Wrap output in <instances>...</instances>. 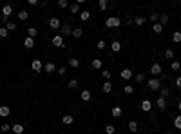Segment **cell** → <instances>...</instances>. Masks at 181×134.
Segmentation results:
<instances>
[{"instance_id": "12", "label": "cell", "mask_w": 181, "mask_h": 134, "mask_svg": "<svg viewBox=\"0 0 181 134\" xmlns=\"http://www.w3.org/2000/svg\"><path fill=\"white\" fill-rule=\"evenodd\" d=\"M156 105H158L161 111H165V107H167V100H165V98H158V100H156Z\"/></svg>"}, {"instance_id": "4", "label": "cell", "mask_w": 181, "mask_h": 134, "mask_svg": "<svg viewBox=\"0 0 181 134\" xmlns=\"http://www.w3.org/2000/svg\"><path fill=\"white\" fill-rule=\"evenodd\" d=\"M149 89H150V91H159V89H161V82L158 80V78L149 80Z\"/></svg>"}, {"instance_id": "7", "label": "cell", "mask_w": 181, "mask_h": 134, "mask_svg": "<svg viewBox=\"0 0 181 134\" xmlns=\"http://www.w3.org/2000/svg\"><path fill=\"white\" fill-rule=\"evenodd\" d=\"M60 29H62V36H69V34L72 36V27L69 26V24H63Z\"/></svg>"}, {"instance_id": "9", "label": "cell", "mask_w": 181, "mask_h": 134, "mask_svg": "<svg viewBox=\"0 0 181 134\" xmlns=\"http://www.w3.org/2000/svg\"><path fill=\"white\" fill-rule=\"evenodd\" d=\"M150 109H152V102H149V100H143V102H141V111L150 112Z\"/></svg>"}, {"instance_id": "48", "label": "cell", "mask_w": 181, "mask_h": 134, "mask_svg": "<svg viewBox=\"0 0 181 134\" xmlns=\"http://www.w3.org/2000/svg\"><path fill=\"white\" fill-rule=\"evenodd\" d=\"M176 87H178V89H181V76H178V78H176Z\"/></svg>"}, {"instance_id": "28", "label": "cell", "mask_w": 181, "mask_h": 134, "mask_svg": "<svg viewBox=\"0 0 181 134\" xmlns=\"http://www.w3.org/2000/svg\"><path fill=\"white\" fill-rule=\"evenodd\" d=\"M152 31H154V33H158V34H159L161 31H163V26H161V24H159V22H158V24H154V26H152Z\"/></svg>"}, {"instance_id": "13", "label": "cell", "mask_w": 181, "mask_h": 134, "mask_svg": "<svg viewBox=\"0 0 181 134\" xmlns=\"http://www.w3.org/2000/svg\"><path fill=\"white\" fill-rule=\"evenodd\" d=\"M24 46H26V49H33L35 47V38H26V40H24Z\"/></svg>"}, {"instance_id": "44", "label": "cell", "mask_w": 181, "mask_h": 134, "mask_svg": "<svg viewBox=\"0 0 181 134\" xmlns=\"http://www.w3.org/2000/svg\"><path fill=\"white\" fill-rule=\"evenodd\" d=\"M165 58H174V49H167L165 51Z\"/></svg>"}, {"instance_id": "46", "label": "cell", "mask_w": 181, "mask_h": 134, "mask_svg": "<svg viewBox=\"0 0 181 134\" xmlns=\"http://www.w3.org/2000/svg\"><path fill=\"white\" fill-rule=\"evenodd\" d=\"M78 87V80H71L69 82V89H76Z\"/></svg>"}, {"instance_id": "32", "label": "cell", "mask_w": 181, "mask_h": 134, "mask_svg": "<svg viewBox=\"0 0 181 134\" xmlns=\"http://www.w3.org/2000/svg\"><path fill=\"white\" fill-rule=\"evenodd\" d=\"M129 131L136 132V131H138V123H136V121H129Z\"/></svg>"}, {"instance_id": "52", "label": "cell", "mask_w": 181, "mask_h": 134, "mask_svg": "<svg viewBox=\"0 0 181 134\" xmlns=\"http://www.w3.org/2000/svg\"><path fill=\"white\" fill-rule=\"evenodd\" d=\"M178 109H179V111H181V100H179V103H178Z\"/></svg>"}, {"instance_id": "10", "label": "cell", "mask_w": 181, "mask_h": 134, "mask_svg": "<svg viewBox=\"0 0 181 134\" xmlns=\"http://www.w3.org/2000/svg\"><path fill=\"white\" fill-rule=\"evenodd\" d=\"M9 114H11V109H9L7 105H0V116H4V118H7Z\"/></svg>"}, {"instance_id": "22", "label": "cell", "mask_w": 181, "mask_h": 134, "mask_svg": "<svg viewBox=\"0 0 181 134\" xmlns=\"http://www.w3.org/2000/svg\"><path fill=\"white\" fill-rule=\"evenodd\" d=\"M112 116H114V118H120L121 116V107H118V105H116V107H112Z\"/></svg>"}, {"instance_id": "14", "label": "cell", "mask_w": 181, "mask_h": 134, "mask_svg": "<svg viewBox=\"0 0 181 134\" xmlns=\"http://www.w3.org/2000/svg\"><path fill=\"white\" fill-rule=\"evenodd\" d=\"M121 78H123V80H130V78H132V71H130V69H123V71H121Z\"/></svg>"}, {"instance_id": "33", "label": "cell", "mask_w": 181, "mask_h": 134, "mask_svg": "<svg viewBox=\"0 0 181 134\" xmlns=\"http://www.w3.org/2000/svg\"><path fill=\"white\" fill-rule=\"evenodd\" d=\"M174 127L178 129V131L181 129V116H176V118H174Z\"/></svg>"}, {"instance_id": "40", "label": "cell", "mask_w": 181, "mask_h": 134, "mask_svg": "<svg viewBox=\"0 0 181 134\" xmlns=\"http://www.w3.org/2000/svg\"><path fill=\"white\" fill-rule=\"evenodd\" d=\"M149 18H150V20H152L154 24H158V22H159V15H158V13H152Z\"/></svg>"}, {"instance_id": "18", "label": "cell", "mask_w": 181, "mask_h": 134, "mask_svg": "<svg viewBox=\"0 0 181 134\" xmlns=\"http://www.w3.org/2000/svg\"><path fill=\"white\" fill-rule=\"evenodd\" d=\"M101 91H103L105 94H109V92L112 91V83H111V82H105V83H103V87H101Z\"/></svg>"}, {"instance_id": "17", "label": "cell", "mask_w": 181, "mask_h": 134, "mask_svg": "<svg viewBox=\"0 0 181 134\" xmlns=\"http://www.w3.org/2000/svg\"><path fill=\"white\" fill-rule=\"evenodd\" d=\"M72 36H74V38H82V36H84V29H82V27L72 29Z\"/></svg>"}, {"instance_id": "30", "label": "cell", "mask_w": 181, "mask_h": 134, "mask_svg": "<svg viewBox=\"0 0 181 134\" xmlns=\"http://www.w3.org/2000/svg\"><path fill=\"white\" fill-rule=\"evenodd\" d=\"M134 24H136V26H143V24H145V17H136Z\"/></svg>"}, {"instance_id": "49", "label": "cell", "mask_w": 181, "mask_h": 134, "mask_svg": "<svg viewBox=\"0 0 181 134\" xmlns=\"http://www.w3.org/2000/svg\"><path fill=\"white\" fill-rule=\"evenodd\" d=\"M2 131H4V132H7V131H11V127H9L7 123H4V125H2Z\"/></svg>"}, {"instance_id": "45", "label": "cell", "mask_w": 181, "mask_h": 134, "mask_svg": "<svg viewBox=\"0 0 181 134\" xmlns=\"http://www.w3.org/2000/svg\"><path fill=\"white\" fill-rule=\"evenodd\" d=\"M170 67H172V71H178V69L181 67V63L179 62H172V63H170Z\"/></svg>"}, {"instance_id": "19", "label": "cell", "mask_w": 181, "mask_h": 134, "mask_svg": "<svg viewBox=\"0 0 181 134\" xmlns=\"http://www.w3.org/2000/svg\"><path fill=\"white\" fill-rule=\"evenodd\" d=\"M36 34H38V29H36V27H29V29H27V36H29V38H35Z\"/></svg>"}, {"instance_id": "8", "label": "cell", "mask_w": 181, "mask_h": 134, "mask_svg": "<svg viewBox=\"0 0 181 134\" xmlns=\"http://www.w3.org/2000/svg\"><path fill=\"white\" fill-rule=\"evenodd\" d=\"M31 67H33V71H35V73H40L42 69H43V65H42V62H40V60H33Z\"/></svg>"}, {"instance_id": "34", "label": "cell", "mask_w": 181, "mask_h": 134, "mask_svg": "<svg viewBox=\"0 0 181 134\" xmlns=\"http://www.w3.org/2000/svg\"><path fill=\"white\" fill-rule=\"evenodd\" d=\"M159 92H161V98H167L168 94H170V91H168L167 87H161V89H159Z\"/></svg>"}, {"instance_id": "16", "label": "cell", "mask_w": 181, "mask_h": 134, "mask_svg": "<svg viewBox=\"0 0 181 134\" xmlns=\"http://www.w3.org/2000/svg\"><path fill=\"white\" fill-rule=\"evenodd\" d=\"M69 9H71V13L78 15V13H80V4H78V2H74V4H69Z\"/></svg>"}, {"instance_id": "41", "label": "cell", "mask_w": 181, "mask_h": 134, "mask_svg": "<svg viewBox=\"0 0 181 134\" xmlns=\"http://www.w3.org/2000/svg\"><path fill=\"white\" fill-rule=\"evenodd\" d=\"M111 74H112V73H111V71H107V69H105V71H101V76H103V78H105V82H109V78H111Z\"/></svg>"}, {"instance_id": "38", "label": "cell", "mask_w": 181, "mask_h": 134, "mask_svg": "<svg viewBox=\"0 0 181 134\" xmlns=\"http://www.w3.org/2000/svg\"><path fill=\"white\" fill-rule=\"evenodd\" d=\"M58 7H62V9L69 7V2H67V0H58Z\"/></svg>"}, {"instance_id": "29", "label": "cell", "mask_w": 181, "mask_h": 134, "mask_svg": "<svg viewBox=\"0 0 181 134\" xmlns=\"http://www.w3.org/2000/svg\"><path fill=\"white\" fill-rule=\"evenodd\" d=\"M172 40H174L176 44H181V33H179V31H176V33L172 34Z\"/></svg>"}, {"instance_id": "36", "label": "cell", "mask_w": 181, "mask_h": 134, "mask_svg": "<svg viewBox=\"0 0 181 134\" xmlns=\"http://www.w3.org/2000/svg\"><path fill=\"white\" fill-rule=\"evenodd\" d=\"M6 29H7V31H14V29H16V24H14V22H7Z\"/></svg>"}, {"instance_id": "1", "label": "cell", "mask_w": 181, "mask_h": 134, "mask_svg": "<svg viewBox=\"0 0 181 134\" xmlns=\"http://www.w3.org/2000/svg\"><path fill=\"white\" fill-rule=\"evenodd\" d=\"M11 13H13V6H11V4H6V6L2 7L0 20H2V22H7V20H9V17H11Z\"/></svg>"}, {"instance_id": "47", "label": "cell", "mask_w": 181, "mask_h": 134, "mask_svg": "<svg viewBox=\"0 0 181 134\" xmlns=\"http://www.w3.org/2000/svg\"><path fill=\"white\" fill-rule=\"evenodd\" d=\"M96 47L100 49V51H101V49H105V42H103V40H100V42L96 44Z\"/></svg>"}, {"instance_id": "50", "label": "cell", "mask_w": 181, "mask_h": 134, "mask_svg": "<svg viewBox=\"0 0 181 134\" xmlns=\"http://www.w3.org/2000/svg\"><path fill=\"white\" fill-rule=\"evenodd\" d=\"M58 73H60V74H62V76H63V74H65V73H67V69H65V67H60V69H58Z\"/></svg>"}, {"instance_id": "23", "label": "cell", "mask_w": 181, "mask_h": 134, "mask_svg": "<svg viewBox=\"0 0 181 134\" xmlns=\"http://www.w3.org/2000/svg\"><path fill=\"white\" fill-rule=\"evenodd\" d=\"M67 63H69V67H78V65H80V60H78V58H69V62H67Z\"/></svg>"}, {"instance_id": "5", "label": "cell", "mask_w": 181, "mask_h": 134, "mask_svg": "<svg viewBox=\"0 0 181 134\" xmlns=\"http://www.w3.org/2000/svg\"><path fill=\"white\" fill-rule=\"evenodd\" d=\"M49 27H51V29H60V27H62V22H60V18H56V17L49 18Z\"/></svg>"}, {"instance_id": "25", "label": "cell", "mask_w": 181, "mask_h": 134, "mask_svg": "<svg viewBox=\"0 0 181 134\" xmlns=\"http://www.w3.org/2000/svg\"><path fill=\"white\" fill-rule=\"evenodd\" d=\"M80 18H82L84 22H87V20L91 18V13H89V11H80Z\"/></svg>"}, {"instance_id": "15", "label": "cell", "mask_w": 181, "mask_h": 134, "mask_svg": "<svg viewBox=\"0 0 181 134\" xmlns=\"http://www.w3.org/2000/svg\"><path fill=\"white\" fill-rule=\"evenodd\" d=\"M11 131H13L14 134H22V132H24V125H22V123H16V125L11 127Z\"/></svg>"}, {"instance_id": "53", "label": "cell", "mask_w": 181, "mask_h": 134, "mask_svg": "<svg viewBox=\"0 0 181 134\" xmlns=\"http://www.w3.org/2000/svg\"><path fill=\"white\" fill-rule=\"evenodd\" d=\"M168 134H174V132H168Z\"/></svg>"}, {"instance_id": "37", "label": "cell", "mask_w": 181, "mask_h": 134, "mask_svg": "<svg viewBox=\"0 0 181 134\" xmlns=\"http://www.w3.org/2000/svg\"><path fill=\"white\" fill-rule=\"evenodd\" d=\"M123 91H125V94H132V92H134V87H132V85H129V83H127V85L123 87Z\"/></svg>"}, {"instance_id": "2", "label": "cell", "mask_w": 181, "mask_h": 134, "mask_svg": "<svg viewBox=\"0 0 181 134\" xmlns=\"http://www.w3.org/2000/svg\"><path fill=\"white\" fill-rule=\"evenodd\" d=\"M120 18L118 17H109V18H107V20H105V26L107 27H109V29H116V27H120Z\"/></svg>"}, {"instance_id": "20", "label": "cell", "mask_w": 181, "mask_h": 134, "mask_svg": "<svg viewBox=\"0 0 181 134\" xmlns=\"http://www.w3.org/2000/svg\"><path fill=\"white\" fill-rule=\"evenodd\" d=\"M91 65H92V69H101V65H103V63H101V60H100V58H94Z\"/></svg>"}, {"instance_id": "3", "label": "cell", "mask_w": 181, "mask_h": 134, "mask_svg": "<svg viewBox=\"0 0 181 134\" xmlns=\"http://www.w3.org/2000/svg\"><path fill=\"white\" fill-rule=\"evenodd\" d=\"M150 74H154V76H161V74H163V67H161L159 63H152V65H150Z\"/></svg>"}, {"instance_id": "11", "label": "cell", "mask_w": 181, "mask_h": 134, "mask_svg": "<svg viewBox=\"0 0 181 134\" xmlns=\"http://www.w3.org/2000/svg\"><path fill=\"white\" fill-rule=\"evenodd\" d=\"M72 121H74V118H72L71 114H65V116H62V123H63V125H71Z\"/></svg>"}, {"instance_id": "6", "label": "cell", "mask_w": 181, "mask_h": 134, "mask_svg": "<svg viewBox=\"0 0 181 134\" xmlns=\"http://www.w3.org/2000/svg\"><path fill=\"white\" fill-rule=\"evenodd\" d=\"M53 46H55V47H63V46H65V44H63V36H62V34H56V36H53Z\"/></svg>"}, {"instance_id": "43", "label": "cell", "mask_w": 181, "mask_h": 134, "mask_svg": "<svg viewBox=\"0 0 181 134\" xmlns=\"http://www.w3.org/2000/svg\"><path fill=\"white\" fill-rule=\"evenodd\" d=\"M7 34H9V31H7L6 27H0V38H6Z\"/></svg>"}, {"instance_id": "24", "label": "cell", "mask_w": 181, "mask_h": 134, "mask_svg": "<svg viewBox=\"0 0 181 134\" xmlns=\"http://www.w3.org/2000/svg\"><path fill=\"white\" fill-rule=\"evenodd\" d=\"M80 96H82V100H84V102H89L91 100V91H82Z\"/></svg>"}, {"instance_id": "31", "label": "cell", "mask_w": 181, "mask_h": 134, "mask_svg": "<svg viewBox=\"0 0 181 134\" xmlns=\"http://www.w3.org/2000/svg\"><path fill=\"white\" fill-rule=\"evenodd\" d=\"M111 49H112V51H114V53H118L120 49H121V44H120V42H112V46H111Z\"/></svg>"}, {"instance_id": "35", "label": "cell", "mask_w": 181, "mask_h": 134, "mask_svg": "<svg viewBox=\"0 0 181 134\" xmlns=\"http://www.w3.org/2000/svg\"><path fill=\"white\" fill-rule=\"evenodd\" d=\"M18 18H20V20H27V18H29V13H27V11H20V13H18Z\"/></svg>"}, {"instance_id": "51", "label": "cell", "mask_w": 181, "mask_h": 134, "mask_svg": "<svg viewBox=\"0 0 181 134\" xmlns=\"http://www.w3.org/2000/svg\"><path fill=\"white\" fill-rule=\"evenodd\" d=\"M27 4H29V6H36L38 0H27Z\"/></svg>"}, {"instance_id": "21", "label": "cell", "mask_w": 181, "mask_h": 134, "mask_svg": "<svg viewBox=\"0 0 181 134\" xmlns=\"http://www.w3.org/2000/svg\"><path fill=\"white\" fill-rule=\"evenodd\" d=\"M43 69H45V73H53L56 67H55V63H53V62H47L45 65H43Z\"/></svg>"}, {"instance_id": "42", "label": "cell", "mask_w": 181, "mask_h": 134, "mask_svg": "<svg viewBox=\"0 0 181 134\" xmlns=\"http://www.w3.org/2000/svg\"><path fill=\"white\" fill-rule=\"evenodd\" d=\"M105 132H107V134H114V132H116L114 125H107V127H105Z\"/></svg>"}, {"instance_id": "26", "label": "cell", "mask_w": 181, "mask_h": 134, "mask_svg": "<svg viewBox=\"0 0 181 134\" xmlns=\"http://www.w3.org/2000/svg\"><path fill=\"white\" fill-rule=\"evenodd\" d=\"M159 24L161 26H167L168 24V15H159Z\"/></svg>"}, {"instance_id": "39", "label": "cell", "mask_w": 181, "mask_h": 134, "mask_svg": "<svg viewBox=\"0 0 181 134\" xmlns=\"http://www.w3.org/2000/svg\"><path fill=\"white\" fill-rule=\"evenodd\" d=\"M136 82H138V83H143V82H145V74H143V73L136 74Z\"/></svg>"}, {"instance_id": "27", "label": "cell", "mask_w": 181, "mask_h": 134, "mask_svg": "<svg viewBox=\"0 0 181 134\" xmlns=\"http://www.w3.org/2000/svg\"><path fill=\"white\" fill-rule=\"evenodd\" d=\"M98 7H100L101 11H105V9L109 7V2H107V0H100V2H98Z\"/></svg>"}]
</instances>
